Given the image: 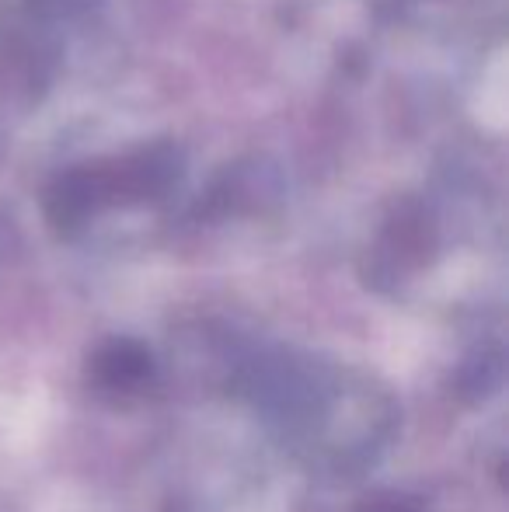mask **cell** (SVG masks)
<instances>
[{
    "label": "cell",
    "mask_w": 509,
    "mask_h": 512,
    "mask_svg": "<svg viewBox=\"0 0 509 512\" xmlns=\"http://www.w3.org/2000/svg\"><path fill=\"white\" fill-rule=\"evenodd\" d=\"M154 352L136 338H105L88 359V377L109 394H136L154 380Z\"/></svg>",
    "instance_id": "6da1fadb"
},
{
    "label": "cell",
    "mask_w": 509,
    "mask_h": 512,
    "mask_svg": "<svg viewBox=\"0 0 509 512\" xmlns=\"http://www.w3.org/2000/svg\"><path fill=\"white\" fill-rule=\"evenodd\" d=\"M387 244V269H419L433 258L436 251V234L429 216L419 206H405L394 213L391 227L384 234Z\"/></svg>",
    "instance_id": "7a4b0ae2"
},
{
    "label": "cell",
    "mask_w": 509,
    "mask_h": 512,
    "mask_svg": "<svg viewBox=\"0 0 509 512\" xmlns=\"http://www.w3.org/2000/svg\"><path fill=\"white\" fill-rule=\"evenodd\" d=\"M506 380V352L499 342L478 345L468 356L457 363L454 370V394L464 405H478V401H489L492 394H499Z\"/></svg>",
    "instance_id": "3957f363"
},
{
    "label": "cell",
    "mask_w": 509,
    "mask_h": 512,
    "mask_svg": "<svg viewBox=\"0 0 509 512\" xmlns=\"http://www.w3.org/2000/svg\"><path fill=\"white\" fill-rule=\"evenodd\" d=\"M356 512H429L426 499H419V495H405V492H381L367 495V499L356 506Z\"/></svg>",
    "instance_id": "277c9868"
},
{
    "label": "cell",
    "mask_w": 509,
    "mask_h": 512,
    "mask_svg": "<svg viewBox=\"0 0 509 512\" xmlns=\"http://www.w3.org/2000/svg\"><path fill=\"white\" fill-rule=\"evenodd\" d=\"M7 244H11V223L0 220V255L7 251Z\"/></svg>",
    "instance_id": "5b68a950"
}]
</instances>
